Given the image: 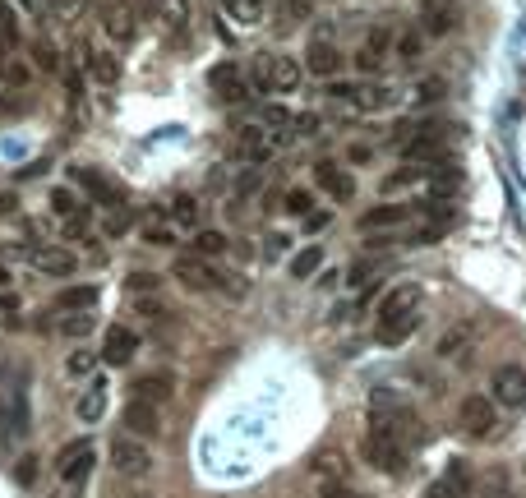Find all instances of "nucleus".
Masks as SVG:
<instances>
[{
	"instance_id": "26",
	"label": "nucleus",
	"mask_w": 526,
	"mask_h": 498,
	"mask_svg": "<svg viewBox=\"0 0 526 498\" xmlns=\"http://www.w3.org/2000/svg\"><path fill=\"white\" fill-rule=\"evenodd\" d=\"M139 236H144L148 245L171 249V245H176V236H180V226L171 222V217H162V213H148V217H144V226H139Z\"/></svg>"
},
{
	"instance_id": "19",
	"label": "nucleus",
	"mask_w": 526,
	"mask_h": 498,
	"mask_svg": "<svg viewBox=\"0 0 526 498\" xmlns=\"http://www.w3.org/2000/svg\"><path fill=\"white\" fill-rule=\"evenodd\" d=\"M28 263H33L42 277H56V282H65V277L74 273V254L70 249H60V245H33Z\"/></svg>"
},
{
	"instance_id": "3",
	"label": "nucleus",
	"mask_w": 526,
	"mask_h": 498,
	"mask_svg": "<svg viewBox=\"0 0 526 498\" xmlns=\"http://www.w3.org/2000/svg\"><path fill=\"white\" fill-rule=\"evenodd\" d=\"M323 97H333V102H347V107L356 111H388L402 102V88H393V83H347V79H328V88H323Z\"/></svg>"
},
{
	"instance_id": "27",
	"label": "nucleus",
	"mask_w": 526,
	"mask_h": 498,
	"mask_svg": "<svg viewBox=\"0 0 526 498\" xmlns=\"http://www.w3.org/2000/svg\"><path fill=\"white\" fill-rule=\"evenodd\" d=\"M217 5H222V14L240 28H259L263 24V0H217Z\"/></svg>"
},
{
	"instance_id": "7",
	"label": "nucleus",
	"mask_w": 526,
	"mask_h": 498,
	"mask_svg": "<svg viewBox=\"0 0 526 498\" xmlns=\"http://www.w3.org/2000/svg\"><path fill=\"white\" fill-rule=\"evenodd\" d=\"M111 466H116L125 480H144V475L153 471V452H148L144 439H130V434H120V439L111 443Z\"/></svg>"
},
{
	"instance_id": "5",
	"label": "nucleus",
	"mask_w": 526,
	"mask_h": 498,
	"mask_svg": "<svg viewBox=\"0 0 526 498\" xmlns=\"http://www.w3.org/2000/svg\"><path fill=\"white\" fill-rule=\"evenodd\" d=\"M93 466H97L93 439H70L65 448H60V457H56V480H60V485H70V489H79V485H88Z\"/></svg>"
},
{
	"instance_id": "45",
	"label": "nucleus",
	"mask_w": 526,
	"mask_h": 498,
	"mask_svg": "<svg viewBox=\"0 0 526 498\" xmlns=\"http://www.w3.org/2000/svg\"><path fill=\"white\" fill-rule=\"evenodd\" d=\"M157 282H162L157 273H134V277H125V291H130V296H144V291H153Z\"/></svg>"
},
{
	"instance_id": "31",
	"label": "nucleus",
	"mask_w": 526,
	"mask_h": 498,
	"mask_svg": "<svg viewBox=\"0 0 526 498\" xmlns=\"http://www.w3.org/2000/svg\"><path fill=\"white\" fill-rule=\"evenodd\" d=\"M420 180H425V171H420L416 162H407V166H397V171H388L379 190L383 194H402V190H411V185H420Z\"/></svg>"
},
{
	"instance_id": "51",
	"label": "nucleus",
	"mask_w": 526,
	"mask_h": 498,
	"mask_svg": "<svg viewBox=\"0 0 526 498\" xmlns=\"http://www.w3.org/2000/svg\"><path fill=\"white\" fill-rule=\"evenodd\" d=\"M425 498H457V494H453V489H448V485H443V480H439V485H434V489H425Z\"/></svg>"
},
{
	"instance_id": "25",
	"label": "nucleus",
	"mask_w": 526,
	"mask_h": 498,
	"mask_svg": "<svg viewBox=\"0 0 526 498\" xmlns=\"http://www.w3.org/2000/svg\"><path fill=\"white\" fill-rule=\"evenodd\" d=\"M93 305H97V286L93 282L65 286V291L51 300V309H56V314H84V309H93Z\"/></svg>"
},
{
	"instance_id": "23",
	"label": "nucleus",
	"mask_w": 526,
	"mask_h": 498,
	"mask_svg": "<svg viewBox=\"0 0 526 498\" xmlns=\"http://www.w3.org/2000/svg\"><path fill=\"white\" fill-rule=\"evenodd\" d=\"M74 415L84 420V425H97L102 415H107V379L102 374H93L84 388V397H79V406H74Z\"/></svg>"
},
{
	"instance_id": "1",
	"label": "nucleus",
	"mask_w": 526,
	"mask_h": 498,
	"mask_svg": "<svg viewBox=\"0 0 526 498\" xmlns=\"http://www.w3.org/2000/svg\"><path fill=\"white\" fill-rule=\"evenodd\" d=\"M250 83L259 93L291 97V93H300V83H305V65H300L296 56H287V51H263L250 65Z\"/></svg>"
},
{
	"instance_id": "43",
	"label": "nucleus",
	"mask_w": 526,
	"mask_h": 498,
	"mask_svg": "<svg viewBox=\"0 0 526 498\" xmlns=\"http://www.w3.org/2000/svg\"><path fill=\"white\" fill-rule=\"evenodd\" d=\"M33 60L42 65V70H60V51H56V42H37V47H33Z\"/></svg>"
},
{
	"instance_id": "34",
	"label": "nucleus",
	"mask_w": 526,
	"mask_h": 498,
	"mask_svg": "<svg viewBox=\"0 0 526 498\" xmlns=\"http://www.w3.org/2000/svg\"><path fill=\"white\" fill-rule=\"evenodd\" d=\"M47 208H51L56 217H65V222H70V217H79V199H74L70 185H56V190L47 194Z\"/></svg>"
},
{
	"instance_id": "35",
	"label": "nucleus",
	"mask_w": 526,
	"mask_h": 498,
	"mask_svg": "<svg viewBox=\"0 0 526 498\" xmlns=\"http://www.w3.org/2000/svg\"><path fill=\"white\" fill-rule=\"evenodd\" d=\"M231 249V240L222 236V231H199V236H194V254H199V259H217V254H227Z\"/></svg>"
},
{
	"instance_id": "6",
	"label": "nucleus",
	"mask_w": 526,
	"mask_h": 498,
	"mask_svg": "<svg viewBox=\"0 0 526 498\" xmlns=\"http://www.w3.org/2000/svg\"><path fill=\"white\" fill-rule=\"evenodd\" d=\"M490 402L499 411H526V369L499 365L490 374Z\"/></svg>"
},
{
	"instance_id": "12",
	"label": "nucleus",
	"mask_w": 526,
	"mask_h": 498,
	"mask_svg": "<svg viewBox=\"0 0 526 498\" xmlns=\"http://www.w3.org/2000/svg\"><path fill=\"white\" fill-rule=\"evenodd\" d=\"M102 33L116 47H130L134 37H139V10H134V0H116V5L102 10Z\"/></svg>"
},
{
	"instance_id": "48",
	"label": "nucleus",
	"mask_w": 526,
	"mask_h": 498,
	"mask_svg": "<svg viewBox=\"0 0 526 498\" xmlns=\"http://www.w3.org/2000/svg\"><path fill=\"white\" fill-rule=\"evenodd\" d=\"M291 130H296V134H319V116H310V111H305V116H296V125H291Z\"/></svg>"
},
{
	"instance_id": "13",
	"label": "nucleus",
	"mask_w": 526,
	"mask_h": 498,
	"mask_svg": "<svg viewBox=\"0 0 526 498\" xmlns=\"http://www.w3.org/2000/svg\"><path fill=\"white\" fill-rule=\"evenodd\" d=\"M314 185L333 203H351L356 199V176L342 162H314Z\"/></svg>"
},
{
	"instance_id": "20",
	"label": "nucleus",
	"mask_w": 526,
	"mask_h": 498,
	"mask_svg": "<svg viewBox=\"0 0 526 498\" xmlns=\"http://www.w3.org/2000/svg\"><path fill=\"white\" fill-rule=\"evenodd\" d=\"M420 28L434 37L457 28V0H420Z\"/></svg>"
},
{
	"instance_id": "21",
	"label": "nucleus",
	"mask_w": 526,
	"mask_h": 498,
	"mask_svg": "<svg viewBox=\"0 0 526 498\" xmlns=\"http://www.w3.org/2000/svg\"><path fill=\"white\" fill-rule=\"evenodd\" d=\"M84 70L93 74V83H102V88H116L120 83V60H116V51H107V47H93V42H88Z\"/></svg>"
},
{
	"instance_id": "54",
	"label": "nucleus",
	"mask_w": 526,
	"mask_h": 498,
	"mask_svg": "<svg viewBox=\"0 0 526 498\" xmlns=\"http://www.w3.org/2000/svg\"><path fill=\"white\" fill-rule=\"evenodd\" d=\"M0 282H10V273H5V268H0Z\"/></svg>"
},
{
	"instance_id": "8",
	"label": "nucleus",
	"mask_w": 526,
	"mask_h": 498,
	"mask_svg": "<svg viewBox=\"0 0 526 498\" xmlns=\"http://www.w3.org/2000/svg\"><path fill=\"white\" fill-rule=\"evenodd\" d=\"M70 180L79 190H88V199L107 203V208H125V190H120L111 176H102L97 166H84V162H70Z\"/></svg>"
},
{
	"instance_id": "14",
	"label": "nucleus",
	"mask_w": 526,
	"mask_h": 498,
	"mask_svg": "<svg viewBox=\"0 0 526 498\" xmlns=\"http://www.w3.org/2000/svg\"><path fill=\"white\" fill-rule=\"evenodd\" d=\"M305 74H314V79H337V70H342V51L333 47V37H310V51H305Z\"/></svg>"
},
{
	"instance_id": "4",
	"label": "nucleus",
	"mask_w": 526,
	"mask_h": 498,
	"mask_svg": "<svg viewBox=\"0 0 526 498\" xmlns=\"http://www.w3.org/2000/svg\"><path fill=\"white\" fill-rule=\"evenodd\" d=\"M171 273H176V282L185 286V291H227V296H240V291H245V286L231 282L213 259H199V254H180Z\"/></svg>"
},
{
	"instance_id": "37",
	"label": "nucleus",
	"mask_w": 526,
	"mask_h": 498,
	"mask_svg": "<svg viewBox=\"0 0 526 498\" xmlns=\"http://www.w3.org/2000/svg\"><path fill=\"white\" fill-rule=\"evenodd\" d=\"M65 374L88 383L97 374V356H93V351H70V356H65Z\"/></svg>"
},
{
	"instance_id": "50",
	"label": "nucleus",
	"mask_w": 526,
	"mask_h": 498,
	"mask_svg": "<svg viewBox=\"0 0 526 498\" xmlns=\"http://www.w3.org/2000/svg\"><path fill=\"white\" fill-rule=\"evenodd\" d=\"M328 222H333V217H328V213H310V217H305V231H323V226H328Z\"/></svg>"
},
{
	"instance_id": "30",
	"label": "nucleus",
	"mask_w": 526,
	"mask_h": 498,
	"mask_svg": "<svg viewBox=\"0 0 526 498\" xmlns=\"http://www.w3.org/2000/svg\"><path fill=\"white\" fill-rule=\"evenodd\" d=\"M51 328H56L60 337H70V342H84L88 332L97 328V314H93V309H84V314H56Z\"/></svg>"
},
{
	"instance_id": "16",
	"label": "nucleus",
	"mask_w": 526,
	"mask_h": 498,
	"mask_svg": "<svg viewBox=\"0 0 526 498\" xmlns=\"http://www.w3.org/2000/svg\"><path fill=\"white\" fill-rule=\"evenodd\" d=\"M125 434H130V439H153V434H162V406L130 397V402H125Z\"/></svg>"
},
{
	"instance_id": "9",
	"label": "nucleus",
	"mask_w": 526,
	"mask_h": 498,
	"mask_svg": "<svg viewBox=\"0 0 526 498\" xmlns=\"http://www.w3.org/2000/svg\"><path fill=\"white\" fill-rule=\"evenodd\" d=\"M420 300H425V291H420L416 282H397L393 291H383V300H379V323L420 319Z\"/></svg>"
},
{
	"instance_id": "49",
	"label": "nucleus",
	"mask_w": 526,
	"mask_h": 498,
	"mask_svg": "<svg viewBox=\"0 0 526 498\" xmlns=\"http://www.w3.org/2000/svg\"><path fill=\"white\" fill-rule=\"evenodd\" d=\"M51 10H56V19H70L79 10V0H51Z\"/></svg>"
},
{
	"instance_id": "15",
	"label": "nucleus",
	"mask_w": 526,
	"mask_h": 498,
	"mask_svg": "<svg viewBox=\"0 0 526 498\" xmlns=\"http://www.w3.org/2000/svg\"><path fill=\"white\" fill-rule=\"evenodd\" d=\"M134 356H139V332L125 328V323H111L102 332V360L107 365H130Z\"/></svg>"
},
{
	"instance_id": "47",
	"label": "nucleus",
	"mask_w": 526,
	"mask_h": 498,
	"mask_svg": "<svg viewBox=\"0 0 526 498\" xmlns=\"http://www.w3.org/2000/svg\"><path fill=\"white\" fill-rule=\"evenodd\" d=\"M319 498H356V494H351L342 480H323V494Z\"/></svg>"
},
{
	"instance_id": "32",
	"label": "nucleus",
	"mask_w": 526,
	"mask_h": 498,
	"mask_svg": "<svg viewBox=\"0 0 526 498\" xmlns=\"http://www.w3.org/2000/svg\"><path fill=\"white\" fill-rule=\"evenodd\" d=\"M323 268V245H305L296 254V259H291V277H296V282H305V277H314Z\"/></svg>"
},
{
	"instance_id": "38",
	"label": "nucleus",
	"mask_w": 526,
	"mask_h": 498,
	"mask_svg": "<svg viewBox=\"0 0 526 498\" xmlns=\"http://www.w3.org/2000/svg\"><path fill=\"white\" fill-rule=\"evenodd\" d=\"M263 130H273V134H291V125H296V116H291L287 107H273V102H268V107H263V120H259Z\"/></svg>"
},
{
	"instance_id": "33",
	"label": "nucleus",
	"mask_w": 526,
	"mask_h": 498,
	"mask_svg": "<svg viewBox=\"0 0 526 498\" xmlns=\"http://www.w3.org/2000/svg\"><path fill=\"white\" fill-rule=\"evenodd\" d=\"M420 328V319H402V323H379L374 328V337H379V346H402L411 337V332Z\"/></svg>"
},
{
	"instance_id": "17",
	"label": "nucleus",
	"mask_w": 526,
	"mask_h": 498,
	"mask_svg": "<svg viewBox=\"0 0 526 498\" xmlns=\"http://www.w3.org/2000/svg\"><path fill=\"white\" fill-rule=\"evenodd\" d=\"M494 425H499V406L490 397H467L462 402V429H467L471 439H490Z\"/></svg>"
},
{
	"instance_id": "22",
	"label": "nucleus",
	"mask_w": 526,
	"mask_h": 498,
	"mask_svg": "<svg viewBox=\"0 0 526 498\" xmlns=\"http://www.w3.org/2000/svg\"><path fill=\"white\" fill-rule=\"evenodd\" d=\"M411 217L407 203H374L360 213V231H397V226Z\"/></svg>"
},
{
	"instance_id": "53",
	"label": "nucleus",
	"mask_w": 526,
	"mask_h": 498,
	"mask_svg": "<svg viewBox=\"0 0 526 498\" xmlns=\"http://www.w3.org/2000/svg\"><path fill=\"white\" fill-rule=\"evenodd\" d=\"M10 199H14V194H0V217L10 213V208H19V203H10Z\"/></svg>"
},
{
	"instance_id": "42",
	"label": "nucleus",
	"mask_w": 526,
	"mask_h": 498,
	"mask_svg": "<svg viewBox=\"0 0 526 498\" xmlns=\"http://www.w3.org/2000/svg\"><path fill=\"white\" fill-rule=\"evenodd\" d=\"M462 342H467V328L457 323V328H448L443 332V342H439V356H457L462 351Z\"/></svg>"
},
{
	"instance_id": "40",
	"label": "nucleus",
	"mask_w": 526,
	"mask_h": 498,
	"mask_svg": "<svg viewBox=\"0 0 526 498\" xmlns=\"http://www.w3.org/2000/svg\"><path fill=\"white\" fill-rule=\"evenodd\" d=\"M443 93H448V88H443V79H420V83H416V102H420V107L443 102Z\"/></svg>"
},
{
	"instance_id": "41",
	"label": "nucleus",
	"mask_w": 526,
	"mask_h": 498,
	"mask_svg": "<svg viewBox=\"0 0 526 498\" xmlns=\"http://www.w3.org/2000/svg\"><path fill=\"white\" fill-rule=\"evenodd\" d=\"M314 471H319V475H328V480H342V475H347V462H342L337 452H323L319 462H314Z\"/></svg>"
},
{
	"instance_id": "11",
	"label": "nucleus",
	"mask_w": 526,
	"mask_h": 498,
	"mask_svg": "<svg viewBox=\"0 0 526 498\" xmlns=\"http://www.w3.org/2000/svg\"><path fill=\"white\" fill-rule=\"evenodd\" d=\"M208 88H213L217 102H227V107H236V102H245L250 97V79H245V70H240L236 60H222V65H213V74H208Z\"/></svg>"
},
{
	"instance_id": "39",
	"label": "nucleus",
	"mask_w": 526,
	"mask_h": 498,
	"mask_svg": "<svg viewBox=\"0 0 526 498\" xmlns=\"http://www.w3.org/2000/svg\"><path fill=\"white\" fill-rule=\"evenodd\" d=\"M130 222H134V217H130V208H111V213H107V222H102V231H107V236L116 240V236H125V231H130Z\"/></svg>"
},
{
	"instance_id": "52",
	"label": "nucleus",
	"mask_w": 526,
	"mask_h": 498,
	"mask_svg": "<svg viewBox=\"0 0 526 498\" xmlns=\"http://www.w3.org/2000/svg\"><path fill=\"white\" fill-rule=\"evenodd\" d=\"M33 471H37V462H33V457H28V462L19 466V480H24V485H28V480H33Z\"/></svg>"
},
{
	"instance_id": "29",
	"label": "nucleus",
	"mask_w": 526,
	"mask_h": 498,
	"mask_svg": "<svg viewBox=\"0 0 526 498\" xmlns=\"http://www.w3.org/2000/svg\"><path fill=\"white\" fill-rule=\"evenodd\" d=\"M190 0H157V24L167 33H185L190 28Z\"/></svg>"
},
{
	"instance_id": "55",
	"label": "nucleus",
	"mask_w": 526,
	"mask_h": 498,
	"mask_svg": "<svg viewBox=\"0 0 526 498\" xmlns=\"http://www.w3.org/2000/svg\"><path fill=\"white\" fill-rule=\"evenodd\" d=\"M125 498H153V494H125Z\"/></svg>"
},
{
	"instance_id": "46",
	"label": "nucleus",
	"mask_w": 526,
	"mask_h": 498,
	"mask_svg": "<svg viewBox=\"0 0 526 498\" xmlns=\"http://www.w3.org/2000/svg\"><path fill=\"white\" fill-rule=\"evenodd\" d=\"M287 245H291V240L282 236V231H273V236L263 240V254H268V259H277V254H287Z\"/></svg>"
},
{
	"instance_id": "36",
	"label": "nucleus",
	"mask_w": 526,
	"mask_h": 498,
	"mask_svg": "<svg viewBox=\"0 0 526 498\" xmlns=\"http://www.w3.org/2000/svg\"><path fill=\"white\" fill-rule=\"evenodd\" d=\"M171 222L176 226H199V199H190V194H176V199H171Z\"/></svg>"
},
{
	"instance_id": "44",
	"label": "nucleus",
	"mask_w": 526,
	"mask_h": 498,
	"mask_svg": "<svg viewBox=\"0 0 526 498\" xmlns=\"http://www.w3.org/2000/svg\"><path fill=\"white\" fill-rule=\"evenodd\" d=\"M310 208H314V194H310V190H291V194H287V213L310 217Z\"/></svg>"
},
{
	"instance_id": "24",
	"label": "nucleus",
	"mask_w": 526,
	"mask_h": 498,
	"mask_svg": "<svg viewBox=\"0 0 526 498\" xmlns=\"http://www.w3.org/2000/svg\"><path fill=\"white\" fill-rule=\"evenodd\" d=\"M273 148H277L273 130H263V125H245V130H240V153L250 157V162H268Z\"/></svg>"
},
{
	"instance_id": "28",
	"label": "nucleus",
	"mask_w": 526,
	"mask_h": 498,
	"mask_svg": "<svg viewBox=\"0 0 526 498\" xmlns=\"http://www.w3.org/2000/svg\"><path fill=\"white\" fill-rule=\"evenodd\" d=\"M393 56L402 60V65H420V60H425V33H420V28H402V33L393 37Z\"/></svg>"
},
{
	"instance_id": "10",
	"label": "nucleus",
	"mask_w": 526,
	"mask_h": 498,
	"mask_svg": "<svg viewBox=\"0 0 526 498\" xmlns=\"http://www.w3.org/2000/svg\"><path fill=\"white\" fill-rule=\"evenodd\" d=\"M393 28H370L365 42L356 47V70L360 74H383L388 70V60H393Z\"/></svg>"
},
{
	"instance_id": "2",
	"label": "nucleus",
	"mask_w": 526,
	"mask_h": 498,
	"mask_svg": "<svg viewBox=\"0 0 526 498\" xmlns=\"http://www.w3.org/2000/svg\"><path fill=\"white\" fill-rule=\"evenodd\" d=\"M360 457H365L374 471H383V475H402V471H407V443L393 434V420H388V415L374 411L370 429H365V448H360Z\"/></svg>"
},
{
	"instance_id": "18",
	"label": "nucleus",
	"mask_w": 526,
	"mask_h": 498,
	"mask_svg": "<svg viewBox=\"0 0 526 498\" xmlns=\"http://www.w3.org/2000/svg\"><path fill=\"white\" fill-rule=\"evenodd\" d=\"M130 397H139V402H153V406L171 402V397H176V374H171V369H148V374H139V379H134Z\"/></svg>"
}]
</instances>
